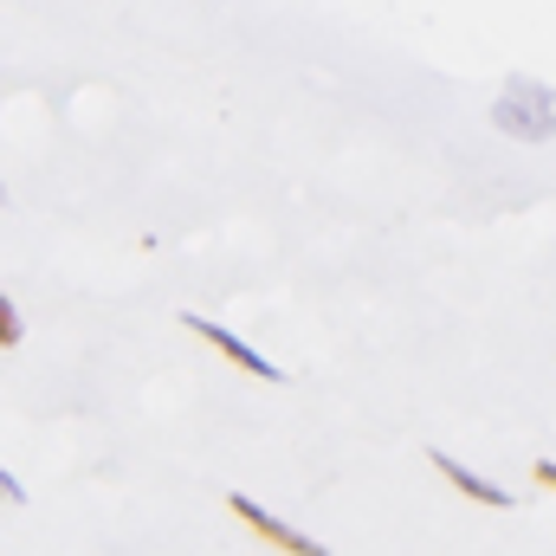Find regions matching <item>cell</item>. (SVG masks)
Returning <instances> with one entry per match:
<instances>
[{
	"instance_id": "1",
	"label": "cell",
	"mask_w": 556,
	"mask_h": 556,
	"mask_svg": "<svg viewBox=\"0 0 556 556\" xmlns=\"http://www.w3.org/2000/svg\"><path fill=\"white\" fill-rule=\"evenodd\" d=\"M492 124L518 142H551L556 137V91L538 85V78H511L498 91V104H492Z\"/></svg>"
},
{
	"instance_id": "2",
	"label": "cell",
	"mask_w": 556,
	"mask_h": 556,
	"mask_svg": "<svg viewBox=\"0 0 556 556\" xmlns=\"http://www.w3.org/2000/svg\"><path fill=\"white\" fill-rule=\"evenodd\" d=\"M227 511H233V518H240V525H247V531H253L260 544H273V551H285V556H330L324 544H317V538H304V531H291L285 518H273L266 505H253L247 492H233V498H227Z\"/></svg>"
},
{
	"instance_id": "3",
	"label": "cell",
	"mask_w": 556,
	"mask_h": 556,
	"mask_svg": "<svg viewBox=\"0 0 556 556\" xmlns=\"http://www.w3.org/2000/svg\"><path fill=\"white\" fill-rule=\"evenodd\" d=\"M181 324H188V330H194L201 343H214V350H220V356H227V363H233L240 376H260V382H285V376H291V369H273V363H266L260 350H247V343H240L233 330H220L214 317H194V311H181Z\"/></svg>"
},
{
	"instance_id": "4",
	"label": "cell",
	"mask_w": 556,
	"mask_h": 556,
	"mask_svg": "<svg viewBox=\"0 0 556 556\" xmlns=\"http://www.w3.org/2000/svg\"><path fill=\"white\" fill-rule=\"evenodd\" d=\"M427 466H433V472H446V485H453V492H466L472 505H485V511H511V492H505V485H492V479H479V472H472V466H459L453 453H427Z\"/></svg>"
},
{
	"instance_id": "5",
	"label": "cell",
	"mask_w": 556,
	"mask_h": 556,
	"mask_svg": "<svg viewBox=\"0 0 556 556\" xmlns=\"http://www.w3.org/2000/svg\"><path fill=\"white\" fill-rule=\"evenodd\" d=\"M13 343H20V311L0 298V350H13Z\"/></svg>"
},
{
	"instance_id": "6",
	"label": "cell",
	"mask_w": 556,
	"mask_h": 556,
	"mask_svg": "<svg viewBox=\"0 0 556 556\" xmlns=\"http://www.w3.org/2000/svg\"><path fill=\"white\" fill-rule=\"evenodd\" d=\"M0 498H7V505H26V485H20L7 466H0Z\"/></svg>"
},
{
	"instance_id": "7",
	"label": "cell",
	"mask_w": 556,
	"mask_h": 556,
	"mask_svg": "<svg viewBox=\"0 0 556 556\" xmlns=\"http://www.w3.org/2000/svg\"><path fill=\"white\" fill-rule=\"evenodd\" d=\"M531 479H538L544 492H556V459H538V466H531Z\"/></svg>"
},
{
	"instance_id": "8",
	"label": "cell",
	"mask_w": 556,
	"mask_h": 556,
	"mask_svg": "<svg viewBox=\"0 0 556 556\" xmlns=\"http://www.w3.org/2000/svg\"><path fill=\"white\" fill-rule=\"evenodd\" d=\"M0 194H7V188H0Z\"/></svg>"
}]
</instances>
